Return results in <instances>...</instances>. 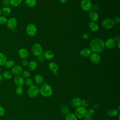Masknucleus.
Instances as JSON below:
<instances>
[{
    "label": "nucleus",
    "mask_w": 120,
    "mask_h": 120,
    "mask_svg": "<svg viewBox=\"0 0 120 120\" xmlns=\"http://www.w3.org/2000/svg\"><path fill=\"white\" fill-rule=\"evenodd\" d=\"M90 49L94 53H101L105 49V42L101 38H96L93 39L90 43Z\"/></svg>",
    "instance_id": "obj_1"
},
{
    "label": "nucleus",
    "mask_w": 120,
    "mask_h": 120,
    "mask_svg": "<svg viewBox=\"0 0 120 120\" xmlns=\"http://www.w3.org/2000/svg\"><path fill=\"white\" fill-rule=\"evenodd\" d=\"M39 92L45 97H50L53 93V90L52 87L47 83H44L41 85L39 89Z\"/></svg>",
    "instance_id": "obj_2"
},
{
    "label": "nucleus",
    "mask_w": 120,
    "mask_h": 120,
    "mask_svg": "<svg viewBox=\"0 0 120 120\" xmlns=\"http://www.w3.org/2000/svg\"><path fill=\"white\" fill-rule=\"evenodd\" d=\"M39 93V88L38 87L33 84L29 87L28 90V95L31 98L37 97Z\"/></svg>",
    "instance_id": "obj_3"
},
{
    "label": "nucleus",
    "mask_w": 120,
    "mask_h": 120,
    "mask_svg": "<svg viewBox=\"0 0 120 120\" xmlns=\"http://www.w3.org/2000/svg\"><path fill=\"white\" fill-rule=\"evenodd\" d=\"M31 52L33 55L38 57L42 55L43 53V49L39 44L35 43L32 46Z\"/></svg>",
    "instance_id": "obj_4"
},
{
    "label": "nucleus",
    "mask_w": 120,
    "mask_h": 120,
    "mask_svg": "<svg viewBox=\"0 0 120 120\" xmlns=\"http://www.w3.org/2000/svg\"><path fill=\"white\" fill-rule=\"evenodd\" d=\"M80 6L83 10L89 11L91 10L92 4L90 0H81Z\"/></svg>",
    "instance_id": "obj_5"
},
{
    "label": "nucleus",
    "mask_w": 120,
    "mask_h": 120,
    "mask_svg": "<svg viewBox=\"0 0 120 120\" xmlns=\"http://www.w3.org/2000/svg\"><path fill=\"white\" fill-rule=\"evenodd\" d=\"M86 109L82 106L77 107L75 111V115L77 118L82 119L84 118L86 114Z\"/></svg>",
    "instance_id": "obj_6"
},
{
    "label": "nucleus",
    "mask_w": 120,
    "mask_h": 120,
    "mask_svg": "<svg viewBox=\"0 0 120 120\" xmlns=\"http://www.w3.org/2000/svg\"><path fill=\"white\" fill-rule=\"evenodd\" d=\"M26 30L27 34L30 36L33 37L37 33V27L34 23H30L29 24L26 28Z\"/></svg>",
    "instance_id": "obj_7"
},
{
    "label": "nucleus",
    "mask_w": 120,
    "mask_h": 120,
    "mask_svg": "<svg viewBox=\"0 0 120 120\" xmlns=\"http://www.w3.org/2000/svg\"><path fill=\"white\" fill-rule=\"evenodd\" d=\"M6 23L8 29L11 30H14L15 29L17 26V22L16 18L15 17H11L8 20Z\"/></svg>",
    "instance_id": "obj_8"
},
{
    "label": "nucleus",
    "mask_w": 120,
    "mask_h": 120,
    "mask_svg": "<svg viewBox=\"0 0 120 120\" xmlns=\"http://www.w3.org/2000/svg\"><path fill=\"white\" fill-rule=\"evenodd\" d=\"M102 25L103 28L106 29H111L114 25V23L112 19L110 18H106L104 19L102 22Z\"/></svg>",
    "instance_id": "obj_9"
},
{
    "label": "nucleus",
    "mask_w": 120,
    "mask_h": 120,
    "mask_svg": "<svg viewBox=\"0 0 120 120\" xmlns=\"http://www.w3.org/2000/svg\"><path fill=\"white\" fill-rule=\"evenodd\" d=\"M105 46L108 48V49H113L114 48L116 45H117V43L116 41L114 40L113 38H110L107 39L105 42Z\"/></svg>",
    "instance_id": "obj_10"
},
{
    "label": "nucleus",
    "mask_w": 120,
    "mask_h": 120,
    "mask_svg": "<svg viewBox=\"0 0 120 120\" xmlns=\"http://www.w3.org/2000/svg\"><path fill=\"white\" fill-rule=\"evenodd\" d=\"M90 59L92 63L97 64L99 63L100 62L101 57L98 53L94 52L90 55Z\"/></svg>",
    "instance_id": "obj_11"
},
{
    "label": "nucleus",
    "mask_w": 120,
    "mask_h": 120,
    "mask_svg": "<svg viewBox=\"0 0 120 120\" xmlns=\"http://www.w3.org/2000/svg\"><path fill=\"white\" fill-rule=\"evenodd\" d=\"M15 84L17 86H22L25 84V80L24 78L20 75H16L14 79Z\"/></svg>",
    "instance_id": "obj_12"
},
{
    "label": "nucleus",
    "mask_w": 120,
    "mask_h": 120,
    "mask_svg": "<svg viewBox=\"0 0 120 120\" xmlns=\"http://www.w3.org/2000/svg\"><path fill=\"white\" fill-rule=\"evenodd\" d=\"M22 68L20 65L14 66L11 69V73L14 75H18L21 74L22 72Z\"/></svg>",
    "instance_id": "obj_13"
},
{
    "label": "nucleus",
    "mask_w": 120,
    "mask_h": 120,
    "mask_svg": "<svg viewBox=\"0 0 120 120\" xmlns=\"http://www.w3.org/2000/svg\"><path fill=\"white\" fill-rule=\"evenodd\" d=\"M18 53L20 57L22 60L27 59L29 56V53L28 50L25 48L20 49Z\"/></svg>",
    "instance_id": "obj_14"
},
{
    "label": "nucleus",
    "mask_w": 120,
    "mask_h": 120,
    "mask_svg": "<svg viewBox=\"0 0 120 120\" xmlns=\"http://www.w3.org/2000/svg\"><path fill=\"white\" fill-rule=\"evenodd\" d=\"M43 57L46 60H51L54 57V54L52 51L47 50L44 52Z\"/></svg>",
    "instance_id": "obj_15"
},
{
    "label": "nucleus",
    "mask_w": 120,
    "mask_h": 120,
    "mask_svg": "<svg viewBox=\"0 0 120 120\" xmlns=\"http://www.w3.org/2000/svg\"><path fill=\"white\" fill-rule=\"evenodd\" d=\"M89 17L91 21L95 22L98 19V14L96 11L91 10L89 14Z\"/></svg>",
    "instance_id": "obj_16"
},
{
    "label": "nucleus",
    "mask_w": 120,
    "mask_h": 120,
    "mask_svg": "<svg viewBox=\"0 0 120 120\" xmlns=\"http://www.w3.org/2000/svg\"><path fill=\"white\" fill-rule=\"evenodd\" d=\"M81 102H82V100L80 98L78 97H75L73 98L71 101L72 105L73 106L76 107L81 106Z\"/></svg>",
    "instance_id": "obj_17"
},
{
    "label": "nucleus",
    "mask_w": 120,
    "mask_h": 120,
    "mask_svg": "<svg viewBox=\"0 0 120 120\" xmlns=\"http://www.w3.org/2000/svg\"><path fill=\"white\" fill-rule=\"evenodd\" d=\"M91 50L89 48H84L82 49L80 52V54L81 56L83 57H87L91 54Z\"/></svg>",
    "instance_id": "obj_18"
},
{
    "label": "nucleus",
    "mask_w": 120,
    "mask_h": 120,
    "mask_svg": "<svg viewBox=\"0 0 120 120\" xmlns=\"http://www.w3.org/2000/svg\"><path fill=\"white\" fill-rule=\"evenodd\" d=\"M89 26L91 30L94 32L98 30L99 28V26L97 24H96L93 21H90L89 23Z\"/></svg>",
    "instance_id": "obj_19"
},
{
    "label": "nucleus",
    "mask_w": 120,
    "mask_h": 120,
    "mask_svg": "<svg viewBox=\"0 0 120 120\" xmlns=\"http://www.w3.org/2000/svg\"><path fill=\"white\" fill-rule=\"evenodd\" d=\"M37 63L35 61H31L28 64V69L31 71L35 70L37 68Z\"/></svg>",
    "instance_id": "obj_20"
},
{
    "label": "nucleus",
    "mask_w": 120,
    "mask_h": 120,
    "mask_svg": "<svg viewBox=\"0 0 120 120\" xmlns=\"http://www.w3.org/2000/svg\"><path fill=\"white\" fill-rule=\"evenodd\" d=\"M11 12V10L9 7H4L1 9V14L3 16H8L10 14Z\"/></svg>",
    "instance_id": "obj_21"
},
{
    "label": "nucleus",
    "mask_w": 120,
    "mask_h": 120,
    "mask_svg": "<svg viewBox=\"0 0 120 120\" xmlns=\"http://www.w3.org/2000/svg\"><path fill=\"white\" fill-rule=\"evenodd\" d=\"M34 81L38 85H41L44 82V79L40 75H36L34 77Z\"/></svg>",
    "instance_id": "obj_22"
},
{
    "label": "nucleus",
    "mask_w": 120,
    "mask_h": 120,
    "mask_svg": "<svg viewBox=\"0 0 120 120\" xmlns=\"http://www.w3.org/2000/svg\"><path fill=\"white\" fill-rule=\"evenodd\" d=\"M119 114L117 110L115 109H111L107 111V115L111 117H115Z\"/></svg>",
    "instance_id": "obj_23"
},
{
    "label": "nucleus",
    "mask_w": 120,
    "mask_h": 120,
    "mask_svg": "<svg viewBox=\"0 0 120 120\" xmlns=\"http://www.w3.org/2000/svg\"><path fill=\"white\" fill-rule=\"evenodd\" d=\"M1 75L2 76V78H4L5 79H6V80L10 79L12 77V73L8 70H6L3 71Z\"/></svg>",
    "instance_id": "obj_24"
},
{
    "label": "nucleus",
    "mask_w": 120,
    "mask_h": 120,
    "mask_svg": "<svg viewBox=\"0 0 120 120\" xmlns=\"http://www.w3.org/2000/svg\"><path fill=\"white\" fill-rule=\"evenodd\" d=\"M48 67L49 68L51 69V70H52V71H53V72H57L58 70V66L57 65V64H56L54 62H50L48 64Z\"/></svg>",
    "instance_id": "obj_25"
},
{
    "label": "nucleus",
    "mask_w": 120,
    "mask_h": 120,
    "mask_svg": "<svg viewBox=\"0 0 120 120\" xmlns=\"http://www.w3.org/2000/svg\"><path fill=\"white\" fill-rule=\"evenodd\" d=\"M65 120H77V118L75 113L69 112L66 115Z\"/></svg>",
    "instance_id": "obj_26"
},
{
    "label": "nucleus",
    "mask_w": 120,
    "mask_h": 120,
    "mask_svg": "<svg viewBox=\"0 0 120 120\" xmlns=\"http://www.w3.org/2000/svg\"><path fill=\"white\" fill-rule=\"evenodd\" d=\"M6 61L7 57L6 55L2 52H0V66L4 65Z\"/></svg>",
    "instance_id": "obj_27"
},
{
    "label": "nucleus",
    "mask_w": 120,
    "mask_h": 120,
    "mask_svg": "<svg viewBox=\"0 0 120 120\" xmlns=\"http://www.w3.org/2000/svg\"><path fill=\"white\" fill-rule=\"evenodd\" d=\"M25 3L28 7L32 8L37 4V1L36 0H25Z\"/></svg>",
    "instance_id": "obj_28"
},
{
    "label": "nucleus",
    "mask_w": 120,
    "mask_h": 120,
    "mask_svg": "<svg viewBox=\"0 0 120 120\" xmlns=\"http://www.w3.org/2000/svg\"><path fill=\"white\" fill-rule=\"evenodd\" d=\"M4 65L7 68H12L15 66V62L12 60H7Z\"/></svg>",
    "instance_id": "obj_29"
},
{
    "label": "nucleus",
    "mask_w": 120,
    "mask_h": 120,
    "mask_svg": "<svg viewBox=\"0 0 120 120\" xmlns=\"http://www.w3.org/2000/svg\"><path fill=\"white\" fill-rule=\"evenodd\" d=\"M60 111L62 113L66 115H67L68 113L69 112V107L66 105H62L60 108Z\"/></svg>",
    "instance_id": "obj_30"
},
{
    "label": "nucleus",
    "mask_w": 120,
    "mask_h": 120,
    "mask_svg": "<svg viewBox=\"0 0 120 120\" xmlns=\"http://www.w3.org/2000/svg\"><path fill=\"white\" fill-rule=\"evenodd\" d=\"M10 5L13 7L18 6L22 2V0H9Z\"/></svg>",
    "instance_id": "obj_31"
},
{
    "label": "nucleus",
    "mask_w": 120,
    "mask_h": 120,
    "mask_svg": "<svg viewBox=\"0 0 120 120\" xmlns=\"http://www.w3.org/2000/svg\"><path fill=\"white\" fill-rule=\"evenodd\" d=\"M23 88L22 86H18L15 90L16 93L18 95H21L23 93Z\"/></svg>",
    "instance_id": "obj_32"
},
{
    "label": "nucleus",
    "mask_w": 120,
    "mask_h": 120,
    "mask_svg": "<svg viewBox=\"0 0 120 120\" xmlns=\"http://www.w3.org/2000/svg\"><path fill=\"white\" fill-rule=\"evenodd\" d=\"M8 21L6 16L3 15H0V24H4L7 23Z\"/></svg>",
    "instance_id": "obj_33"
},
{
    "label": "nucleus",
    "mask_w": 120,
    "mask_h": 120,
    "mask_svg": "<svg viewBox=\"0 0 120 120\" xmlns=\"http://www.w3.org/2000/svg\"><path fill=\"white\" fill-rule=\"evenodd\" d=\"M25 84L26 86L28 87H30L31 85H33V81L31 79L29 78L26 79V80L25 81Z\"/></svg>",
    "instance_id": "obj_34"
},
{
    "label": "nucleus",
    "mask_w": 120,
    "mask_h": 120,
    "mask_svg": "<svg viewBox=\"0 0 120 120\" xmlns=\"http://www.w3.org/2000/svg\"><path fill=\"white\" fill-rule=\"evenodd\" d=\"M22 77L23 78H25L27 79L30 78V73L28 71L25 70L24 71H22Z\"/></svg>",
    "instance_id": "obj_35"
},
{
    "label": "nucleus",
    "mask_w": 120,
    "mask_h": 120,
    "mask_svg": "<svg viewBox=\"0 0 120 120\" xmlns=\"http://www.w3.org/2000/svg\"><path fill=\"white\" fill-rule=\"evenodd\" d=\"M89 105V102L86 100V99H83L82 100V102H81V105L82 106L85 107L88 106Z\"/></svg>",
    "instance_id": "obj_36"
},
{
    "label": "nucleus",
    "mask_w": 120,
    "mask_h": 120,
    "mask_svg": "<svg viewBox=\"0 0 120 120\" xmlns=\"http://www.w3.org/2000/svg\"><path fill=\"white\" fill-rule=\"evenodd\" d=\"M1 3L4 7H8L10 5L9 0H2Z\"/></svg>",
    "instance_id": "obj_37"
},
{
    "label": "nucleus",
    "mask_w": 120,
    "mask_h": 120,
    "mask_svg": "<svg viewBox=\"0 0 120 120\" xmlns=\"http://www.w3.org/2000/svg\"><path fill=\"white\" fill-rule=\"evenodd\" d=\"M94 112H95V111H94V110L93 109H92V108H90V109H89L88 110H87V111H86V114H88V115H90V116H91L92 115L94 114Z\"/></svg>",
    "instance_id": "obj_38"
},
{
    "label": "nucleus",
    "mask_w": 120,
    "mask_h": 120,
    "mask_svg": "<svg viewBox=\"0 0 120 120\" xmlns=\"http://www.w3.org/2000/svg\"><path fill=\"white\" fill-rule=\"evenodd\" d=\"M91 9H92L93 11H95L97 12V11H98L100 9V7H99V6L98 4H95L94 5H92Z\"/></svg>",
    "instance_id": "obj_39"
},
{
    "label": "nucleus",
    "mask_w": 120,
    "mask_h": 120,
    "mask_svg": "<svg viewBox=\"0 0 120 120\" xmlns=\"http://www.w3.org/2000/svg\"><path fill=\"white\" fill-rule=\"evenodd\" d=\"M114 24H118L120 22V18L119 16L117 17H115L113 20H112Z\"/></svg>",
    "instance_id": "obj_40"
},
{
    "label": "nucleus",
    "mask_w": 120,
    "mask_h": 120,
    "mask_svg": "<svg viewBox=\"0 0 120 120\" xmlns=\"http://www.w3.org/2000/svg\"><path fill=\"white\" fill-rule=\"evenodd\" d=\"M5 109L1 105H0V117L3 116L5 114Z\"/></svg>",
    "instance_id": "obj_41"
},
{
    "label": "nucleus",
    "mask_w": 120,
    "mask_h": 120,
    "mask_svg": "<svg viewBox=\"0 0 120 120\" xmlns=\"http://www.w3.org/2000/svg\"><path fill=\"white\" fill-rule=\"evenodd\" d=\"M44 59H45V58L42 55L38 56V58H37V60L40 63L43 62L44 60Z\"/></svg>",
    "instance_id": "obj_42"
},
{
    "label": "nucleus",
    "mask_w": 120,
    "mask_h": 120,
    "mask_svg": "<svg viewBox=\"0 0 120 120\" xmlns=\"http://www.w3.org/2000/svg\"><path fill=\"white\" fill-rule=\"evenodd\" d=\"M28 61L26 60V59L22 60V66L26 67V66H28Z\"/></svg>",
    "instance_id": "obj_43"
},
{
    "label": "nucleus",
    "mask_w": 120,
    "mask_h": 120,
    "mask_svg": "<svg viewBox=\"0 0 120 120\" xmlns=\"http://www.w3.org/2000/svg\"><path fill=\"white\" fill-rule=\"evenodd\" d=\"M82 37L85 39H87L89 38V35L88 33H84L82 35Z\"/></svg>",
    "instance_id": "obj_44"
},
{
    "label": "nucleus",
    "mask_w": 120,
    "mask_h": 120,
    "mask_svg": "<svg viewBox=\"0 0 120 120\" xmlns=\"http://www.w3.org/2000/svg\"><path fill=\"white\" fill-rule=\"evenodd\" d=\"M113 39L114 40H115L116 41H118V40L120 39V37H119V36L118 35H115V36H114V37H113Z\"/></svg>",
    "instance_id": "obj_45"
},
{
    "label": "nucleus",
    "mask_w": 120,
    "mask_h": 120,
    "mask_svg": "<svg viewBox=\"0 0 120 120\" xmlns=\"http://www.w3.org/2000/svg\"><path fill=\"white\" fill-rule=\"evenodd\" d=\"M69 0H60V2L62 3H63V4H65V3H67L68 1Z\"/></svg>",
    "instance_id": "obj_46"
},
{
    "label": "nucleus",
    "mask_w": 120,
    "mask_h": 120,
    "mask_svg": "<svg viewBox=\"0 0 120 120\" xmlns=\"http://www.w3.org/2000/svg\"><path fill=\"white\" fill-rule=\"evenodd\" d=\"M120 39L119 40H118V42L117 43V45H118V47H119V48H120Z\"/></svg>",
    "instance_id": "obj_47"
},
{
    "label": "nucleus",
    "mask_w": 120,
    "mask_h": 120,
    "mask_svg": "<svg viewBox=\"0 0 120 120\" xmlns=\"http://www.w3.org/2000/svg\"><path fill=\"white\" fill-rule=\"evenodd\" d=\"M2 76L1 74L0 73V82H1V81H2Z\"/></svg>",
    "instance_id": "obj_48"
},
{
    "label": "nucleus",
    "mask_w": 120,
    "mask_h": 120,
    "mask_svg": "<svg viewBox=\"0 0 120 120\" xmlns=\"http://www.w3.org/2000/svg\"><path fill=\"white\" fill-rule=\"evenodd\" d=\"M54 74L55 75H58V72H54Z\"/></svg>",
    "instance_id": "obj_49"
},
{
    "label": "nucleus",
    "mask_w": 120,
    "mask_h": 120,
    "mask_svg": "<svg viewBox=\"0 0 120 120\" xmlns=\"http://www.w3.org/2000/svg\"><path fill=\"white\" fill-rule=\"evenodd\" d=\"M1 9L0 8V15H1Z\"/></svg>",
    "instance_id": "obj_50"
},
{
    "label": "nucleus",
    "mask_w": 120,
    "mask_h": 120,
    "mask_svg": "<svg viewBox=\"0 0 120 120\" xmlns=\"http://www.w3.org/2000/svg\"></svg>",
    "instance_id": "obj_51"
},
{
    "label": "nucleus",
    "mask_w": 120,
    "mask_h": 120,
    "mask_svg": "<svg viewBox=\"0 0 120 120\" xmlns=\"http://www.w3.org/2000/svg\"></svg>",
    "instance_id": "obj_52"
}]
</instances>
